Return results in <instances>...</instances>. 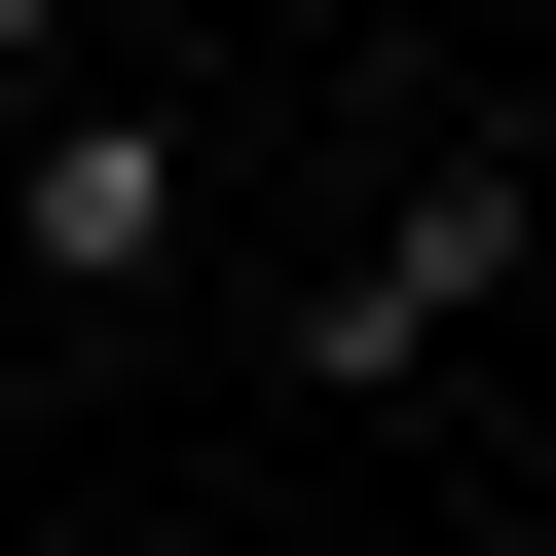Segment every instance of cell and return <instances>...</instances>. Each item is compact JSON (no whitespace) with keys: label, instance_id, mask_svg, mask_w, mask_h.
<instances>
[{"label":"cell","instance_id":"obj_1","mask_svg":"<svg viewBox=\"0 0 556 556\" xmlns=\"http://www.w3.org/2000/svg\"><path fill=\"white\" fill-rule=\"evenodd\" d=\"M519 260H556V186H519V149H445V186L334 260V298H298V371H334V408H371V371H445V334L519 298Z\"/></svg>","mask_w":556,"mask_h":556},{"label":"cell","instance_id":"obj_2","mask_svg":"<svg viewBox=\"0 0 556 556\" xmlns=\"http://www.w3.org/2000/svg\"><path fill=\"white\" fill-rule=\"evenodd\" d=\"M0 223H38V298H149V260H186V149H149V112H38Z\"/></svg>","mask_w":556,"mask_h":556},{"label":"cell","instance_id":"obj_3","mask_svg":"<svg viewBox=\"0 0 556 556\" xmlns=\"http://www.w3.org/2000/svg\"><path fill=\"white\" fill-rule=\"evenodd\" d=\"M0 75H38V0H0Z\"/></svg>","mask_w":556,"mask_h":556}]
</instances>
